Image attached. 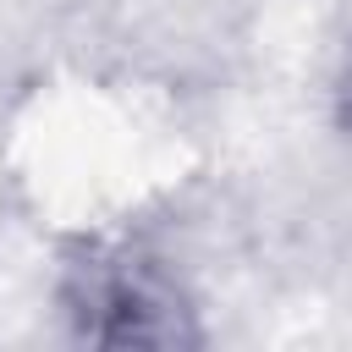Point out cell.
<instances>
[{"mask_svg": "<svg viewBox=\"0 0 352 352\" xmlns=\"http://www.w3.org/2000/svg\"><path fill=\"white\" fill-rule=\"evenodd\" d=\"M82 330L94 341H176L170 302L154 292L148 275L116 264L94 270L82 286Z\"/></svg>", "mask_w": 352, "mask_h": 352, "instance_id": "6da1fadb", "label": "cell"}]
</instances>
